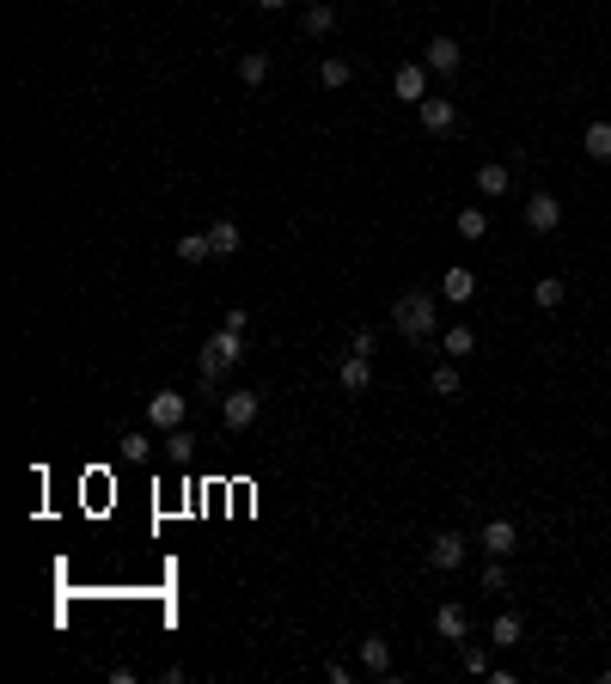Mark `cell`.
<instances>
[{"label": "cell", "instance_id": "obj_1", "mask_svg": "<svg viewBox=\"0 0 611 684\" xmlns=\"http://www.w3.org/2000/svg\"><path fill=\"white\" fill-rule=\"evenodd\" d=\"M244 361V330H214V337L202 342V385H214L221 373H233V367Z\"/></svg>", "mask_w": 611, "mask_h": 684}, {"label": "cell", "instance_id": "obj_2", "mask_svg": "<svg viewBox=\"0 0 611 684\" xmlns=\"http://www.w3.org/2000/svg\"><path fill=\"white\" fill-rule=\"evenodd\" d=\"M391 318H398V330H404L409 342H428V337H434V294H422V287H409V294H398V306H391Z\"/></svg>", "mask_w": 611, "mask_h": 684}, {"label": "cell", "instance_id": "obj_3", "mask_svg": "<svg viewBox=\"0 0 611 684\" xmlns=\"http://www.w3.org/2000/svg\"><path fill=\"white\" fill-rule=\"evenodd\" d=\"M257 409H264L257 391H226V398H221V422L233 428V434H244V428L257 422Z\"/></svg>", "mask_w": 611, "mask_h": 684}, {"label": "cell", "instance_id": "obj_4", "mask_svg": "<svg viewBox=\"0 0 611 684\" xmlns=\"http://www.w3.org/2000/svg\"><path fill=\"white\" fill-rule=\"evenodd\" d=\"M459 563H465V538H459V532H434V538H428V568L452 575Z\"/></svg>", "mask_w": 611, "mask_h": 684}, {"label": "cell", "instance_id": "obj_5", "mask_svg": "<svg viewBox=\"0 0 611 684\" xmlns=\"http://www.w3.org/2000/svg\"><path fill=\"white\" fill-rule=\"evenodd\" d=\"M416 117H422L428 135H452V129H459V104L452 98H422L416 104Z\"/></svg>", "mask_w": 611, "mask_h": 684}, {"label": "cell", "instance_id": "obj_6", "mask_svg": "<svg viewBox=\"0 0 611 684\" xmlns=\"http://www.w3.org/2000/svg\"><path fill=\"white\" fill-rule=\"evenodd\" d=\"M391 92L404 104H422L428 98V61H404V67L391 74Z\"/></svg>", "mask_w": 611, "mask_h": 684}, {"label": "cell", "instance_id": "obj_7", "mask_svg": "<svg viewBox=\"0 0 611 684\" xmlns=\"http://www.w3.org/2000/svg\"><path fill=\"white\" fill-rule=\"evenodd\" d=\"M556 221H563V202L550 196V190L526 196V226H532V233H556Z\"/></svg>", "mask_w": 611, "mask_h": 684}, {"label": "cell", "instance_id": "obj_8", "mask_svg": "<svg viewBox=\"0 0 611 684\" xmlns=\"http://www.w3.org/2000/svg\"><path fill=\"white\" fill-rule=\"evenodd\" d=\"M477 544H483L489 556H513V550H520V532H513V520H489L483 532H477Z\"/></svg>", "mask_w": 611, "mask_h": 684}, {"label": "cell", "instance_id": "obj_9", "mask_svg": "<svg viewBox=\"0 0 611 684\" xmlns=\"http://www.w3.org/2000/svg\"><path fill=\"white\" fill-rule=\"evenodd\" d=\"M147 422H153V428H183V391H153Z\"/></svg>", "mask_w": 611, "mask_h": 684}, {"label": "cell", "instance_id": "obj_10", "mask_svg": "<svg viewBox=\"0 0 611 684\" xmlns=\"http://www.w3.org/2000/svg\"><path fill=\"white\" fill-rule=\"evenodd\" d=\"M440 294H447L452 306H471V300H477V275H471L465 263H452L447 275H440Z\"/></svg>", "mask_w": 611, "mask_h": 684}, {"label": "cell", "instance_id": "obj_11", "mask_svg": "<svg viewBox=\"0 0 611 684\" xmlns=\"http://www.w3.org/2000/svg\"><path fill=\"white\" fill-rule=\"evenodd\" d=\"M434 636H440V642H465L471 636V624H465V605H440V611H434Z\"/></svg>", "mask_w": 611, "mask_h": 684}, {"label": "cell", "instance_id": "obj_12", "mask_svg": "<svg viewBox=\"0 0 611 684\" xmlns=\"http://www.w3.org/2000/svg\"><path fill=\"white\" fill-rule=\"evenodd\" d=\"M459 43L452 37H428V74H459Z\"/></svg>", "mask_w": 611, "mask_h": 684}, {"label": "cell", "instance_id": "obj_13", "mask_svg": "<svg viewBox=\"0 0 611 684\" xmlns=\"http://www.w3.org/2000/svg\"><path fill=\"white\" fill-rule=\"evenodd\" d=\"M348 80H355V61H343V56H325V61H318V86H325V92H343Z\"/></svg>", "mask_w": 611, "mask_h": 684}, {"label": "cell", "instance_id": "obj_14", "mask_svg": "<svg viewBox=\"0 0 611 684\" xmlns=\"http://www.w3.org/2000/svg\"><path fill=\"white\" fill-rule=\"evenodd\" d=\"M337 379H343V391H367V385H373V361H367V355H348V361L337 367Z\"/></svg>", "mask_w": 611, "mask_h": 684}, {"label": "cell", "instance_id": "obj_15", "mask_svg": "<svg viewBox=\"0 0 611 684\" xmlns=\"http://www.w3.org/2000/svg\"><path fill=\"white\" fill-rule=\"evenodd\" d=\"M489 642H495V648H520V642H526V624H520L513 611H502V617L489 624Z\"/></svg>", "mask_w": 611, "mask_h": 684}, {"label": "cell", "instance_id": "obj_16", "mask_svg": "<svg viewBox=\"0 0 611 684\" xmlns=\"http://www.w3.org/2000/svg\"><path fill=\"white\" fill-rule=\"evenodd\" d=\"M361 666L367 672H391V642L386 636H361Z\"/></svg>", "mask_w": 611, "mask_h": 684}, {"label": "cell", "instance_id": "obj_17", "mask_svg": "<svg viewBox=\"0 0 611 684\" xmlns=\"http://www.w3.org/2000/svg\"><path fill=\"white\" fill-rule=\"evenodd\" d=\"M440 348H447L452 361H465V355H477V330H471V324H452L447 337H440Z\"/></svg>", "mask_w": 611, "mask_h": 684}, {"label": "cell", "instance_id": "obj_18", "mask_svg": "<svg viewBox=\"0 0 611 684\" xmlns=\"http://www.w3.org/2000/svg\"><path fill=\"white\" fill-rule=\"evenodd\" d=\"M208 244H214V257H233V251L244 244V233L233 221H214V226H208Z\"/></svg>", "mask_w": 611, "mask_h": 684}, {"label": "cell", "instance_id": "obj_19", "mask_svg": "<svg viewBox=\"0 0 611 684\" xmlns=\"http://www.w3.org/2000/svg\"><path fill=\"white\" fill-rule=\"evenodd\" d=\"M306 31H312V37H330V31H337V6H330V0H312V6H306Z\"/></svg>", "mask_w": 611, "mask_h": 684}, {"label": "cell", "instance_id": "obj_20", "mask_svg": "<svg viewBox=\"0 0 611 684\" xmlns=\"http://www.w3.org/2000/svg\"><path fill=\"white\" fill-rule=\"evenodd\" d=\"M165 459H171V464H190V459H196V434H183V428H165Z\"/></svg>", "mask_w": 611, "mask_h": 684}, {"label": "cell", "instance_id": "obj_21", "mask_svg": "<svg viewBox=\"0 0 611 684\" xmlns=\"http://www.w3.org/2000/svg\"><path fill=\"white\" fill-rule=\"evenodd\" d=\"M581 147H587V160H611V122H587Z\"/></svg>", "mask_w": 611, "mask_h": 684}, {"label": "cell", "instance_id": "obj_22", "mask_svg": "<svg viewBox=\"0 0 611 684\" xmlns=\"http://www.w3.org/2000/svg\"><path fill=\"white\" fill-rule=\"evenodd\" d=\"M239 80H244V86H264V80H269V56H264V49L239 56Z\"/></svg>", "mask_w": 611, "mask_h": 684}, {"label": "cell", "instance_id": "obj_23", "mask_svg": "<svg viewBox=\"0 0 611 684\" xmlns=\"http://www.w3.org/2000/svg\"><path fill=\"white\" fill-rule=\"evenodd\" d=\"M202 257H214L208 233H183V239H178V263H202Z\"/></svg>", "mask_w": 611, "mask_h": 684}, {"label": "cell", "instance_id": "obj_24", "mask_svg": "<svg viewBox=\"0 0 611 684\" xmlns=\"http://www.w3.org/2000/svg\"><path fill=\"white\" fill-rule=\"evenodd\" d=\"M477 190H483V196H502V190H508V165H477Z\"/></svg>", "mask_w": 611, "mask_h": 684}, {"label": "cell", "instance_id": "obj_25", "mask_svg": "<svg viewBox=\"0 0 611 684\" xmlns=\"http://www.w3.org/2000/svg\"><path fill=\"white\" fill-rule=\"evenodd\" d=\"M563 294H569V287H563V275H544V282L532 287V300L544 306V312H556V306H563Z\"/></svg>", "mask_w": 611, "mask_h": 684}, {"label": "cell", "instance_id": "obj_26", "mask_svg": "<svg viewBox=\"0 0 611 684\" xmlns=\"http://www.w3.org/2000/svg\"><path fill=\"white\" fill-rule=\"evenodd\" d=\"M483 233H489L483 208H459V239H483Z\"/></svg>", "mask_w": 611, "mask_h": 684}, {"label": "cell", "instance_id": "obj_27", "mask_svg": "<svg viewBox=\"0 0 611 684\" xmlns=\"http://www.w3.org/2000/svg\"><path fill=\"white\" fill-rule=\"evenodd\" d=\"M434 398H459V391H465V385H459V367H434Z\"/></svg>", "mask_w": 611, "mask_h": 684}, {"label": "cell", "instance_id": "obj_28", "mask_svg": "<svg viewBox=\"0 0 611 684\" xmlns=\"http://www.w3.org/2000/svg\"><path fill=\"white\" fill-rule=\"evenodd\" d=\"M459 654H465V672H477V679H483V672H495V666H489V648H471V642H459Z\"/></svg>", "mask_w": 611, "mask_h": 684}, {"label": "cell", "instance_id": "obj_29", "mask_svg": "<svg viewBox=\"0 0 611 684\" xmlns=\"http://www.w3.org/2000/svg\"><path fill=\"white\" fill-rule=\"evenodd\" d=\"M373 348H379L373 330H355V337H348V355H367V361H373Z\"/></svg>", "mask_w": 611, "mask_h": 684}, {"label": "cell", "instance_id": "obj_30", "mask_svg": "<svg viewBox=\"0 0 611 684\" xmlns=\"http://www.w3.org/2000/svg\"><path fill=\"white\" fill-rule=\"evenodd\" d=\"M483 593H508V568H502V563L483 568Z\"/></svg>", "mask_w": 611, "mask_h": 684}, {"label": "cell", "instance_id": "obj_31", "mask_svg": "<svg viewBox=\"0 0 611 684\" xmlns=\"http://www.w3.org/2000/svg\"><path fill=\"white\" fill-rule=\"evenodd\" d=\"M122 452H129V459L141 464V459H147V452H153V446H147V440H141V434H129V440H122Z\"/></svg>", "mask_w": 611, "mask_h": 684}, {"label": "cell", "instance_id": "obj_32", "mask_svg": "<svg viewBox=\"0 0 611 684\" xmlns=\"http://www.w3.org/2000/svg\"><path fill=\"white\" fill-rule=\"evenodd\" d=\"M257 6H264V13H282V6H287V0H257Z\"/></svg>", "mask_w": 611, "mask_h": 684}]
</instances>
